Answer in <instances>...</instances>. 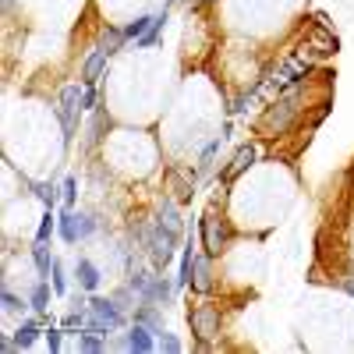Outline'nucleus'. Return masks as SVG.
Returning <instances> with one entry per match:
<instances>
[{"label": "nucleus", "instance_id": "aec40b11", "mask_svg": "<svg viewBox=\"0 0 354 354\" xmlns=\"http://www.w3.org/2000/svg\"><path fill=\"white\" fill-rule=\"evenodd\" d=\"M78 347H82L85 354H100V351H106V337L96 333V330H85L82 340H78Z\"/></svg>", "mask_w": 354, "mask_h": 354}, {"label": "nucleus", "instance_id": "f704fd0d", "mask_svg": "<svg viewBox=\"0 0 354 354\" xmlns=\"http://www.w3.org/2000/svg\"><path fill=\"white\" fill-rule=\"evenodd\" d=\"M4 8H11V0H4Z\"/></svg>", "mask_w": 354, "mask_h": 354}, {"label": "nucleus", "instance_id": "423d86ee", "mask_svg": "<svg viewBox=\"0 0 354 354\" xmlns=\"http://www.w3.org/2000/svg\"><path fill=\"white\" fill-rule=\"evenodd\" d=\"M227 245H230V227H227V220L205 213V216H202V248H205V255L216 259Z\"/></svg>", "mask_w": 354, "mask_h": 354}, {"label": "nucleus", "instance_id": "9d476101", "mask_svg": "<svg viewBox=\"0 0 354 354\" xmlns=\"http://www.w3.org/2000/svg\"><path fill=\"white\" fill-rule=\"evenodd\" d=\"M252 163H255V145H241V149L234 153L230 167H227V170L220 174V181H223V185H230L234 177H241V174H245V170H248Z\"/></svg>", "mask_w": 354, "mask_h": 354}, {"label": "nucleus", "instance_id": "bb28decb", "mask_svg": "<svg viewBox=\"0 0 354 354\" xmlns=\"http://www.w3.org/2000/svg\"><path fill=\"white\" fill-rule=\"evenodd\" d=\"M156 347L167 351V354H177V351H181V340H177L174 333H167V330H160L156 333Z\"/></svg>", "mask_w": 354, "mask_h": 354}, {"label": "nucleus", "instance_id": "ddd939ff", "mask_svg": "<svg viewBox=\"0 0 354 354\" xmlns=\"http://www.w3.org/2000/svg\"><path fill=\"white\" fill-rule=\"evenodd\" d=\"M11 337H15V347H18V351H28V347L36 344V337H39V322H36V319H25Z\"/></svg>", "mask_w": 354, "mask_h": 354}, {"label": "nucleus", "instance_id": "72a5a7b5", "mask_svg": "<svg viewBox=\"0 0 354 354\" xmlns=\"http://www.w3.org/2000/svg\"><path fill=\"white\" fill-rule=\"evenodd\" d=\"M195 4H198V8H205V4H213V0H195Z\"/></svg>", "mask_w": 354, "mask_h": 354}, {"label": "nucleus", "instance_id": "39448f33", "mask_svg": "<svg viewBox=\"0 0 354 354\" xmlns=\"http://www.w3.org/2000/svg\"><path fill=\"white\" fill-rule=\"evenodd\" d=\"M188 326L198 337V347L205 351V347H209V340L220 333V308L216 305H195L188 312Z\"/></svg>", "mask_w": 354, "mask_h": 354}, {"label": "nucleus", "instance_id": "20e7f679", "mask_svg": "<svg viewBox=\"0 0 354 354\" xmlns=\"http://www.w3.org/2000/svg\"><path fill=\"white\" fill-rule=\"evenodd\" d=\"M85 85H64L61 88V100H57V117H61V128H64V145L75 138V117L78 110H85Z\"/></svg>", "mask_w": 354, "mask_h": 354}, {"label": "nucleus", "instance_id": "0eeeda50", "mask_svg": "<svg viewBox=\"0 0 354 354\" xmlns=\"http://www.w3.org/2000/svg\"><path fill=\"white\" fill-rule=\"evenodd\" d=\"M124 351H135V354H149V351H156V330L135 319V326L124 333Z\"/></svg>", "mask_w": 354, "mask_h": 354}, {"label": "nucleus", "instance_id": "9b49d317", "mask_svg": "<svg viewBox=\"0 0 354 354\" xmlns=\"http://www.w3.org/2000/svg\"><path fill=\"white\" fill-rule=\"evenodd\" d=\"M174 287H177V283H170V280H163V277H153V280H149V290H145V298H142V301H153V305H170V298H174Z\"/></svg>", "mask_w": 354, "mask_h": 354}, {"label": "nucleus", "instance_id": "f257e3e1", "mask_svg": "<svg viewBox=\"0 0 354 354\" xmlns=\"http://www.w3.org/2000/svg\"><path fill=\"white\" fill-rule=\"evenodd\" d=\"M177 241H181V227H170V223L160 220V223L149 230V238H145V252H149V259H153L156 270H167V262L174 259Z\"/></svg>", "mask_w": 354, "mask_h": 354}, {"label": "nucleus", "instance_id": "7c9ffc66", "mask_svg": "<svg viewBox=\"0 0 354 354\" xmlns=\"http://www.w3.org/2000/svg\"><path fill=\"white\" fill-rule=\"evenodd\" d=\"M216 149H220V138H213L209 145H205V149H202V163H198V174L202 170H209V160L216 156Z\"/></svg>", "mask_w": 354, "mask_h": 354}, {"label": "nucleus", "instance_id": "b1692460", "mask_svg": "<svg viewBox=\"0 0 354 354\" xmlns=\"http://www.w3.org/2000/svg\"><path fill=\"white\" fill-rule=\"evenodd\" d=\"M149 25H153V15H142L131 25H124V32H128V39H142L145 32H149Z\"/></svg>", "mask_w": 354, "mask_h": 354}, {"label": "nucleus", "instance_id": "393cba45", "mask_svg": "<svg viewBox=\"0 0 354 354\" xmlns=\"http://www.w3.org/2000/svg\"><path fill=\"white\" fill-rule=\"evenodd\" d=\"M0 305H4V312H8V315H15V312H21V308H25V301L18 298V294H15L11 287L0 290Z\"/></svg>", "mask_w": 354, "mask_h": 354}, {"label": "nucleus", "instance_id": "f03ea898", "mask_svg": "<svg viewBox=\"0 0 354 354\" xmlns=\"http://www.w3.org/2000/svg\"><path fill=\"white\" fill-rule=\"evenodd\" d=\"M124 326V308L117 305L113 298H93L88 301V326L85 330H96V333H113Z\"/></svg>", "mask_w": 354, "mask_h": 354}, {"label": "nucleus", "instance_id": "c756f323", "mask_svg": "<svg viewBox=\"0 0 354 354\" xmlns=\"http://www.w3.org/2000/svg\"><path fill=\"white\" fill-rule=\"evenodd\" d=\"M75 188H78V181H75V177H64V185H61V202L68 205V209L75 205V195H78Z\"/></svg>", "mask_w": 354, "mask_h": 354}, {"label": "nucleus", "instance_id": "412c9836", "mask_svg": "<svg viewBox=\"0 0 354 354\" xmlns=\"http://www.w3.org/2000/svg\"><path fill=\"white\" fill-rule=\"evenodd\" d=\"M192 270H195V255H192V245L185 248V255H181V270H177V287H188L192 283Z\"/></svg>", "mask_w": 354, "mask_h": 354}, {"label": "nucleus", "instance_id": "473e14b6", "mask_svg": "<svg viewBox=\"0 0 354 354\" xmlns=\"http://www.w3.org/2000/svg\"><path fill=\"white\" fill-rule=\"evenodd\" d=\"M344 290H347L351 298H354V277H347V280H344Z\"/></svg>", "mask_w": 354, "mask_h": 354}, {"label": "nucleus", "instance_id": "2f4dec72", "mask_svg": "<svg viewBox=\"0 0 354 354\" xmlns=\"http://www.w3.org/2000/svg\"><path fill=\"white\" fill-rule=\"evenodd\" d=\"M85 110H96V103H100V93H96V85H85Z\"/></svg>", "mask_w": 354, "mask_h": 354}, {"label": "nucleus", "instance_id": "a211bd4d", "mask_svg": "<svg viewBox=\"0 0 354 354\" xmlns=\"http://www.w3.org/2000/svg\"><path fill=\"white\" fill-rule=\"evenodd\" d=\"M163 25H167V8H163L160 15H153V25H149V32H145L142 39H135V46H142V50H145V46H153V43L160 39V32H163Z\"/></svg>", "mask_w": 354, "mask_h": 354}, {"label": "nucleus", "instance_id": "4468645a", "mask_svg": "<svg viewBox=\"0 0 354 354\" xmlns=\"http://www.w3.org/2000/svg\"><path fill=\"white\" fill-rule=\"evenodd\" d=\"M135 319H138V322H145V326H153L156 333L163 330V315H160V308H156L153 301H142V305L135 308Z\"/></svg>", "mask_w": 354, "mask_h": 354}, {"label": "nucleus", "instance_id": "2eb2a0df", "mask_svg": "<svg viewBox=\"0 0 354 354\" xmlns=\"http://www.w3.org/2000/svg\"><path fill=\"white\" fill-rule=\"evenodd\" d=\"M57 234H61L68 245L78 241V223H75V213H71V209H64L61 216H57Z\"/></svg>", "mask_w": 354, "mask_h": 354}, {"label": "nucleus", "instance_id": "7ed1b4c3", "mask_svg": "<svg viewBox=\"0 0 354 354\" xmlns=\"http://www.w3.org/2000/svg\"><path fill=\"white\" fill-rule=\"evenodd\" d=\"M298 117V93H287L283 100H277L270 110L262 113V131L266 135H283L287 128H290V121Z\"/></svg>", "mask_w": 354, "mask_h": 354}, {"label": "nucleus", "instance_id": "6ab92c4d", "mask_svg": "<svg viewBox=\"0 0 354 354\" xmlns=\"http://www.w3.org/2000/svg\"><path fill=\"white\" fill-rule=\"evenodd\" d=\"M28 305H32V312L46 315V308H50V283H46V280H39V283L32 287V298H28Z\"/></svg>", "mask_w": 354, "mask_h": 354}, {"label": "nucleus", "instance_id": "c9c22d12", "mask_svg": "<svg viewBox=\"0 0 354 354\" xmlns=\"http://www.w3.org/2000/svg\"><path fill=\"white\" fill-rule=\"evenodd\" d=\"M167 4H177V0H167Z\"/></svg>", "mask_w": 354, "mask_h": 354}, {"label": "nucleus", "instance_id": "5701e85b", "mask_svg": "<svg viewBox=\"0 0 354 354\" xmlns=\"http://www.w3.org/2000/svg\"><path fill=\"white\" fill-rule=\"evenodd\" d=\"M28 188H32V195L46 205V209H53V202H57V188L53 185H39V181H25Z\"/></svg>", "mask_w": 354, "mask_h": 354}, {"label": "nucleus", "instance_id": "1a4fd4ad", "mask_svg": "<svg viewBox=\"0 0 354 354\" xmlns=\"http://www.w3.org/2000/svg\"><path fill=\"white\" fill-rule=\"evenodd\" d=\"M106 61H110V53L100 46V50H93L85 57V64H82V82L85 85H96L100 78H103V71H106Z\"/></svg>", "mask_w": 354, "mask_h": 354}, {"label": "nucleus", "instance_id": "a878e982", "mask_svg": "<svg viewBox=\"0 0 354 354\" xmlns=\"http://www.w3.org/2000/svg\"><path fill=\"white\" fill-rule=\"evenodd\" d=\"M53 230H57V216H53V209H46V216H43V223H39V230H36V241H46V245H50Z\"/></svg>", "mask_w": 354, "mask_h": 354}, {"label": "nucleus", "instance_id": "cd10ccee", "mask_svg": "<svg viewBox=\"0 0 354 354\" xmlns=\"http://www.w3.org/2000/svg\"><path fill=\"white\" fill-rule=\"evenodd\" d=\"M61 344H64V326H53V322H50V330H46V347H50V354L61 351Z\"/></svg>", "mask_w": 354, "mask_h": 354}, {"label": "nucleus", "instance_id": "c85d7f7f", "mask_svg": "<svg viewBox=\"0 0 354 354\" xmlns=\"http://www.w3.org/2000/svg\"><path fill=\"white\" fill-rule=\"evenodd\" d=\"M50 280H53V294H68V277H64V266L61 262H53Z\"/></svg>", "mask_w": 354, "mask_h": 354}, {"label": "nucleus", "instance_id": "4be33fe9", "mask_svg": "<svg viewBox=\"0 0 354 354\" xmlns=\"http://www.w3.org/2000/svg\"><path fill=\"white\" fill-rule=\"evenodd\" d=\"M75 223H78V241L93 238V234L100 230V220H96V216H88V213H75Z\"/></svg>", "mask_w": 354, "mask_h": 354}, {"label": "nucleus", "instance_id": "f8f14e48", "mask_svg": "<svg viewBox=\"0 0 354 354\" xmlns=\"http://www.w3.org/2000/svg\"><path fill=\"white\" fill-rule=\"evenodd\" d=\"M75 277H78V287H82V290H96V287H100V270H96L88 259H78Z\"/></svg>", "mask_w": 354, "mask_h": 354}, {"label": "nucleus", "instance_id": "dca6fc26", "mask_svg": "<svg viewBox=\"0 0 354 354\" xmlns=\"http://www.w3.org/2000/svg\"><path fill=\"white\" fill-rule=\"evenodd\" d=\"M32 262H36V270H39V277H50L53 273V255H50V248H46V241H36V248H32Z\"/></svg>", "mask_w": 354, "mask_h": 354}, {"label": "nucleus", "instance_id": "f3484780", "mask_svg": "<svg viewBox=\"0 0 354 354\" xmlns=\"http://www.w3.org/2000/svg\"><path fill=\"white\" fill-rule=\"evenodd\" d=\"M124 43H128V32H124V28H103L100 46H103L106 53H117V50H121Z\"/></svg>", "mask_w": 354, "mask_h": 354}, {"label": "nucleus", "instance_id": "6e6552de", "mask_svg": "<svg viewBox=\"0 0 354 354\" xmlns=\"http://www.w3.org/2000/svg\"><path fill=\"white\" fill-rule=\"evenodd\" d=\"M213 255H195V270H192V290L195 294H209L213 290V266H209Z\"/></svg>", "mask_w": 354, "mask_h": 354}]
</instances>
